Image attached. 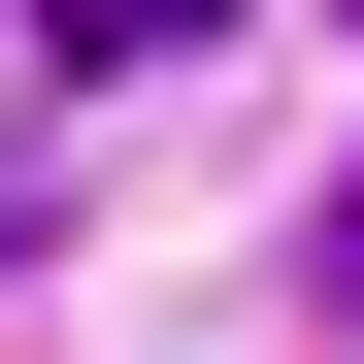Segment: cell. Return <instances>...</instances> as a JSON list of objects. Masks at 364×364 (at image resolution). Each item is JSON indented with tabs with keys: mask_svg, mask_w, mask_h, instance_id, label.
I'll use <instances>...</instances> for the list:
<instances>
[{
	"mask_svg": "<svg viewBox=\"0 0 364 364\" xmlns=\"http://www.w3.org/2000/svg\"><path fill=\"white\" fill-rule=\"evenodd\" d=\"M33 33H67V67H199L232 0H33Z\"/></svg>",
	"mask_w": 364,
	"mask_h": 364,
	"instance_id": "6da1fadb",
	"label": "cell"
}]
</instances>
